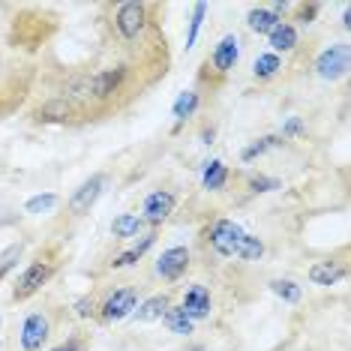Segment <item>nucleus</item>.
<instances>
[{
    "mask_svg": "<svg viewBox=\"0 0 351 351\" xmlns=\"http://www.w3.org/2000/svg\"><path fill=\"white\" fill-rule=\"evenodd\" d=\"M298 132H303V123L298 121V117H291V121L285 123V135H298Z\"/></svg>",
    "mask_w": 351,
    "mask_h": 351,
    "instance_id": "72a5a7b5",
    "label": "nucleus"
},
{
    "mask_svg": "<svg viewBox=\"0 0 351 351\" xmlns=\"http://www.w3.org/2000/svg\"><path fill=\"white\" fill-rule=\"evenodd\" d=\"M180 309L189 318H207L210 315V291H207L204 285H193V289L186 291V298H183Z\"/></svg>",
    "mask_w": 351,
    "mask_h": 351,
    "instance_id": "9d476101",
    "label": "nucleus"
},
{
    "mask_svg": "<svg viewBox=\"0 0 351 351\" xmlns=\"http://www.w3.org/2000/svg\"><path fill=\"white\" fill-rule=\"evenodd\" d=\"M276 69H279V58H276V54H261V58L255 60L252 73L258 78H270V75H276Z\"/></svg>",
    "mask_w": 351,
    "mask_h": 351,
    "instance_id": "cd10ccee",
    "label": "nucleus"
},
{
    "mask_svg": "<svg viewBox=\"0 0 351 351\" xmlns=\"http://www.w3.org/2000/svg\"><path fill=\"white\" fill-rule=\"evenodd\" d=\"M165 324L171 327V333H180V337H186V333H193V318H189L186 313H183L180 306L174 309H165Z\"/></svg>",
    "mask_w": 351,
    "mask_h": 351,
    "instance_id": "f3484780",
    "label": "nucleus"
},
{
    "mask_svg": "<svg viewBox=\"0 0 351 351\" xmlns=\"http://www.w3.org/2000/svg\"><path fill=\"white\" fill-rule=\"evenodd\" d=\"M69 114H73V106L66 99H54L39 108V121H66Z\"/></svg>",
    "mask_w": 351,
    "mask_h": 351,
    "instance_id": "412c9836",
    "label": "nucleus"
},
{
    "mask_svg": "<svg viewBox=\"0 0 351 351\" xmlns=\"http://www.w3.org/2000/svg\"><path fill=\"white\" fill-rule=\"evenodd\" d=\"M204 189H222L226 186V180H228V171H226V165L219 162V159H213L210 165L204 169Z\"/></svg>",
    "mask_w": 351,
    "mask_h": 351,
    "instance_id": "aec40b11",
    "label": "nucleus"
},
{
    "mask_svg": "<svg viewBox=\"0 0 351 351\" xmlns=\"http://www.w3.org/2000/svg\"><path fill=\"white\" fill-rule=\"evenodd\" d=\"M66 102H90L93 99V82L90 75H75L66 82Z\"/></svg>",
    "mask_w": 351,
    "mask_h": 351,
    "instance_id": "4468645a",
    "label": "nucleus"
},
{
    "mask_svg": "<svg viewBox=\"0 0 351 351\" xmlns=\"http://www.w3.org/2000/svg\"><path fill=\"white\" fill-rule=\"evenodd\" d=\"M154 241H156V234H147V237H145V241H141L138 246H132V250H130V252L117 255V258H114V261H111V265H114V267H130V265H135V261H138V258H141V255H145V252L150 250V246H154Z\"/></svg>",
    "mask_w": 351,
    "mask_h": 351,
    "instance_id": "6ab92c4d",
    "label": "nucleus"
},
{
    "mask_svg": "<svg viewBox=\"0 0 351 351\" xmlns=\"http://www.w3.org/2000/svg\"><path fill=\"white\" fill-rule=\"evenodd\" d=\"M246 25H250V30H255V34H274V30L282 25V19L279 15H274L270 10H252L250 15H246Z\"/></svg>",
    "mask_w": 351,
    "mask_h": 351,
    "instance_id": "ddd939ff",
    "label": "nucleus"
},
{
    "mask_svg": "<svg viewBox=\"0 0 351 351\" xmlns=\"http://www.w3.org/2000/svg\"><path fill=\"white\" fill-rule=\"evenodd\" d=\"M204 12H207V3H195L193 6V21H189V36H186V51L195 45V36L202 30V21H204Z\"/></svg>",
    "mask_w": 351,
    "mask_h": 351,
    "instance_id": "bb28decb",
    "label": "nucleus"
},
{
    "mask_svg": "<svg viewBox=\"0 0 351 351\" xmlns=\"http://www.w3.org/2000/svg\"><path fill=\"white\" fill-rule=\"evenodd\" d=\"M315 12H318V3H313V6H303V10H300V21H306V25H309V21L315 19Z\"/></svg>",
    "mask_w": 351,
    "mask_h": 351,
    "instance_id": "2f4dec72",
    "label": "nucleus"
},
{
    "mask_svg": "<svg viewBox=\"0 0 351 351\" xmlns=\"http://www.w3.org/2000/svg\"><path fill=\"white\" fill-rule=\"evenodd\" d=\"M171 207H174V195L165 193V189H159V193H150V195H147V202H145V217H147L150 222H162V219L171 213Z\"/></svg>",
    "mask_w": 351,
    "mask_h": 351,
    "instance_id": "f8f14e48",
    "label": "nucleus"
},
{
    "mask_svg": "<svg viewBox=\"0 0 351 351\" xmlns=\"http://www.w3.org/2000/svg\"><path fill=\"white\" fill-rule=\"evenodd\" d=\"M165 309H169V300L162 298V294H156V298H150L141 303V309L135 315H138V322H156V318L165 315Z\"/></svg>",
    "mask_w": 351,
    "mask_h": 351,
    "instance_id": "dca6fc26",
    "label": "nucleus"
},
{
    "mask_svg": "<svg viewBox=\"0 0 351 351\" xmlns=\"http://www.w3.org/2000/svg\"><path fill=\"white\" fill-rule=\"evenodd\" d=\"M195 108H198V93H193V90L180 93L178 102H174V117H178V123H180V121H186V117L193 114Z\"/></svg>",
    "mask_w": 351,
    "mask_h": 351,
    "instance_id": "393cba45",
    "label": "nucleus"
},
{
    "mask_svg": "<svg viewBox=\"0 0 351 351\" xmlns=\"http://www.w3.org/2000/svg\"><path fill=\"white\" fill-rule=\"evenodd\" d=\"M19 255H21V243H15V246H10L3 255H0V279H3L10 270L15 267V261H19Z\"/></svg>",
    "mask_w": 351,
    "mask_h": 351,
    "instance_id": "c756f323",
    "label": "nucleus"
},
{
    "mask_svg": "<svg viewBox=\"0 0 351 351\" xmlns=\"http://www.w3.org/2000/svg\"><path fill=\"white\" fill-rule=\"evenodd\" d=\"M49 339V318L45 315H30L25 327H21V348L25 351H39Z\"/></svg>",
    "mask_w": 351,
    "mask_h": 351,
    "instance_id": "0eeeda50",
    "label": "nucleus"
},
{
    "mask_svg": "<svg viewBox=\"0 0 351 351\" xmlns=\"http://www.w3.org/2000/svg\"><path fill=\"white\" fill-rule=\"evenodd\" d=\"M348 63H351L348 45H330V49H324L322 54H318L315 69L324 82H337V78H342L348 73Z\"/></svg>",
    "mask_w": 351,
    "mask_h": 351,
    "instance_id": "f257e3e1",
    "label": "nucleus"
},
{
    "mask_svg": "<svg viewBox=\"0 0 351 351\" xmlns=\"http://www.w3.org/2000/svg\"><path fill=\"white\" fill-rule=\"evenodd\" d=\"M51 276V267L49 265H43V261H36V265H30L25 274L19 276V282H15V298L19 300H25V298H30L34 291H39V285L45 282V279Z\"/></svg>",
    "mask_w": 351,
    "mask_h": 351,
    "instance_id": "423d86ee",
    "label": "nucleus"
},
{
    "mask_svg": "<svg viewBox=\"0 0 351 351\" xmlns=\"http://www.w3.org/2000/svg\"><path fill=\"white\" fill-rule=\"evenodd\" d=\"M270 45H274L276 51H291L294 45H298V30L291 25H279L274 34H270Z\"/></svg>",
    "mask_w": 351,
    "mask_h": 351,
    "instance_id": "a211bd4d",
    "label": "nucleus"
},
{
    "mask_svg": "<svg viewBox=\"0 0 351 351\" xmlns=\"http://www.w3.org/2000/svg\"><path fill=\"white\" fill-rule=\"evenodd\" d=\"M58 204V195H36V198H30L27 202V213H49L51 207Z\"/></svg>",
    "mask_w": 351,
    "mask_h": 351,
    "instance_id": "c85d7f7f",
    "label": "nucleus"
},
{
    "mask_svg": "<svg viewBox=\"0 0 351 351\" xmlns=\"http://www.w3.org/2000/svg\"><path fill=\"white\" fill-rule=\"evenodd\" d=\"M237 58H241V43H237V36H222L219 45L213 49V66H217V73H228V69H234Z\"/></svg>",
    "mask_w": 351,
    "mask_h": 351,
    "instance_id": "1a4fd4ad",
    "label": "nucleus"
},
{
    "mask_svg": "<svg viewBox=\"0 0 351 351\" xmlns=\"http://www.w3.org/2000/svg\"><path fill=\"white\" fill-rule=\"evenodd\" d=\"M102 186H106V174H93V178L87 183H82V189H75V195L69 198V210H73L75 217L87 213L90 210V204L102 195Z\"/></svg>",
    "mask_w": 351,
    "mask_h": 351,
    "instance_id": "20e7f679",
    "label": "nucleus"
},
{
    "mask_svg": "<svg viewBox=\"0 0 351 351\" xmlns=\"http://www.w3.org/2000/svg\"><path fill=\"white\" fill-rule=\"evenodd\" d=\"M279 145H282V138H279V135H267V138H258L255 145H250V147L243 150V159L250 162V159H255L258 154H265V150H270V147H279Z\"/></svg>",
    "mask_w": 351,
    "mask_h": 351,
    "instance_id": "a878e982",
    "label": "nucleus"
},
{
    "mask_svg": "<svg viewBox=\"0 0 351 351\" xmlns=\"http://www.w3.org/2000/svg\"><path fill=\"white\" fill-rule=\"evenodd\" d=\"M241 237H243V228L234 226L231 219H219L217 226L210 228V243H213V250H217L219 255H234Z\"/></svg>",
    "mask_w": 351,
    "mask_h": 351,
    "instance_id": "7ed1b4c3",
    "label": "nucleus"
},
{
    "mask_svg": "<svg viewBox=\"0 0 351 351\" xmlns=\"http://www.w3.org/2000/svg\"><path fill=\"white\" fill-rule=\"evenodd\" d=\"M111 228H114L117 237H132V234H138L141 231V219L135 217V213H123V217L114 219V226Z\"/></svg>",
    "mask_w": 351,
    "mask_h": 351,
    "instance_id": "b1692460",
    "label": "nucleus"
},
{
    "mask_svg": "<svg viewBox=\"0 0 351 351\" xmlns=\"http://www.w3.org/2000/svg\"><path fill=\"white\" fill-rule=\"evenodd\" d=\"M342 276H346V270L337 267L333 261H318V265L309 267V279H313L315 285H333Z\"/></svg>",
    "mask_w": 351,
    "mask_h": 351,
    "instance_id": "2eb2a0df",
    "label": "nucleus"
},
{
    "mask_svg": "<svg viewBox=\"0 0 351 351\" xmlns=\"http://www.w3.org/2000/svg\"><path fill=\"white\" fill-rule=\"evenodd\" d=\"M78 348H82V342L73 339V342H63V346H58L54 351H78Z\"/></svg>",
    "mask_w": 351,
    "mask_h": 351,
    "instance_id": "f704fd0d",
    "label": "nucleus"
},
{
    "mask_svg": "<svg viewBox=\"0 0 351 351\" xmlns=\"http://www.w3.org/2000/svg\"><path fill=\"white\" fill-rule=\"evenodd\" d=\"M250 189H252V193H270V189H279V180H270V178H252V180H250Z\"/></svg>",
    "mask_w": 351,
    "mask_h": 351,
    "instance_id": "7c9ffc66",
    "label": "nucleus"
},
{
    "mask_svg": "<svg viewBox=\"0 0 351 351\" xmlns=\"http://www.w3.org/2000/svg\"><path fill=\"white\" fill-rule=\"evenodd\" d=\"M270 289H274L276 298H282V300H289V303H298L300 300V285L298 282H291V279H274L270 282Z\"/></svg>",
    "mask_w": 351,
    "mask_h": 351,
    "instance_id": "5701e85b",
    "label": "nucleus"
},
{
    "mask_svg": "<svg viewBox=\"0 0 351 351\" xmlns=\"http://www.w3.org/2000/svg\"><path fill=\"white\" fill-rule=\"evenodd\" d=\"M145 21H147V6L145 3H135V0H130V3H123L121 10H117V30H121L123 39H135L145 30Z\"/></svg>",
    "mask_w": 351,
    "mask_h": 351,
    "instance_id": "f03ea898",
    "label": "nucleus"
},
{
    "mask_svg": "<svg viewBox=\"0 0 351 351\" xmlns=\"http://www.w3.org/2000/svg\"><path fill=\"white\" fill-rule=\"evenodd\" d=\"M123 75H126V69H123V66H117V69H106V73L93 75V78H90V82H93V99H108L111 93H114L117 87H121Z\"/></svg>",
    "mask_w": 351,
    "mask_h": 351,
    "instance_id": "9b49d317",
    "label": "nucleus"
},
{
    "mask_svg": "<svg viewBox=\"0 0 351 351\" xmlns=\"http://www.w3.org/2000/svg\"><path fill=\"white\" fill-rule=\"evenodd\" d=\"M234 255H241V258H246V261H258L261 255H265V243H261L258 237L243 234L241 243H237V252H234Z\"/></svg>",
    "mask_w": 351,
    "mask_h": 351,
    "instance_id": "4be33fe9",
    "label": "nucleus"
},
{
    "mask_svg": "<svg viewBox=\"0 0 351 351\" xmlns=\"http://www.w3.org/2000/svg\"><path fill=\"white\" fill-rule=\"evenodd\" d=\"M135 300H138V294H135V289H121L114 291L111 298L106 300V306H102V315L108 318V322H121V318H126L135 309Z\"/></svg>",
    "mask_w": 351,
    "mask_h": 351,
    "instance_id": "6e6552de",
    "label": "nucleus"
},
{
    "mask_svg": "<svg viewBox=\"0 0 351 351\" xmlns=\"http://www.w3.org/2000/svg\"><path fill=\"white\" fill-rule=\"evenodd\" d=\"M78 315L82 318H87V315H93V300H78Z\"/></svg>",
    "mask_w": 351,
    "mask_h": 351,
    "instance_id": "473e14b6",
    "label": "nucleus"
},
{
    "mask_svg": "<svg viewBox=\"0 0 351 351\" xmlns=\"http://www.w3.org/2000/svg\"><path fill=\"white\" fill-rule=\"evenodd\" d=\"M189 265V252L186 246H171V250L162 252V258L156 261V274L162 279H180L183 270Z\"/></svg>",
    "mask_w": 351,
    "mask_h": 351,
    "instance_id": "39448f33",
    "label": "nucleus"
}]
</instances>
